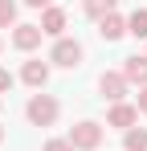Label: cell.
Wrapping results in <instances>:
<instances>
[{
  "label": "cell",
  "instance_id": "cell-14",
  "mask_svg": "<svg viewBox=\"0 0 147 151\" xmlns=\"http://www.w3.org/2000/svg\"><path fill=\"white\" fill-rule=\"evenodd\" d=\"M0 29H17V0H0Z\"/></svg>",
  "mask_w": 147,
  "mask_h": 151
},
{
  "label": "cell",
  "instance_id": "cell-13",
  "mask_svg": "<svg viewBox=\"0 0 147 151\" xmlns=\"http://www.w3.org/2000/svg\"><path fill=\"white\" fill-rule=\"evenodd\" d=\"M119 8V0H82V12L90 17V21H102L106 12H115Z\"/></svg>",
  "mask_w": 147,
  "mask_h": 151
},
{
  "label": "cell",
  "instance_id": "cell-20",
  "mask_svg": "<svg viewBox=\"0 0 147 151\" xmlns=\"http://www.w3.org/2000/svg\"><path fill=\"white\" fill-rule=\"evenodd\" d=\"M0 53H4V37H0Z\"/></svg>",
  "mask_w": 147,
  "mask_h": 151
},
{
  "label": "cell",
  "instance_id": "cell-17",
  "mask_svg": "<svg viewBox=\"0 0 147 151\" xmlns=\"http://www.w3.org/2000/svg\"><path fill=\"white\" fill-rule=\"evenodd\" d=\"M135 110L147 114V86H139V94H135Z\"/></svg>",
  "mask_w": 147,
  "mask_h": 151
},
{
  "label": "cell",
  "instance_id": "cell-8",
  "mask_svg": "<svg viewBox=\"0 0 147 151\" xmlns=\"http://www.w3.org/2000/svg\"><path fill=\"white\" fill-rule=\"evenodd\" d=\"M135 123H139V110H135V102H110V106H106V123H102V127L131 131Z\"/></svg>",
  "mask_w": 147,
  "mask_h": 151
},
{
  "label": "cell",
  "instance_id": "cell-19",
  "mask_svg": "<svg viewBox=\"0 0 147 151\" xmlns=\"http://www.w3.org/2000/svg\"><path fill=\"white\" fill-rule=\"evenodd\" d=\"M4 135H8V131H4V127H0V143H4Z\"/></svg>",
  "mask_w": 147,
  "mask_h": 151
},
{
  "label": "cell",
  "instance_id": "cell-18",
  "mask_svg": "<svg viewBox=\"0 0 147 151\" xmlns=\"http://www.w3.org/2000/svg\"><path fill=\"white\" fill-rule=\"evenodd\" d=\"M21 4H24V8H37V12H45L49 4H57V0H21Z\"/></svg>",
  "mask_w": 147,
  "mask_h": 151
},
{
  "label": "cell",
  "instance_id": "cell-16",
  "mask_svg": "<svg viewBox=\"0 0 147 151\" xmlns=\"http://www.w3.org/2000/svg\"><path fill=\"white\" fill-rule=\"evenodd\" d=\"M12 86H17V74H8V70L0 65V98H4V94H8Z\"/></svg>",
  "mask_w": 147,
  "mask_h": 151
},
{
  "label": "cell",
  "instance_id": "cell-2",
  "mask_svg": "<svg viewBox=\"0 0 147 151\" xmlns=\"http://www.w3.org/2000/svg\"><path fill=\"white\" fill-rule=\"evenodd\" d=\"M49 65H57V70H78L82 61H86V49H82V41L78 37H57L53 45H49Z\"/></svg>",
  "mask_w": 147,
  "mask_h": 151
},
{
  "label": "cell",
  "instance_id": "cell-10",
  "mask_svg": "<svg viewBox=\"0 0 147 151\" xmlns=\"http://www.w3.org/2000/svg\"><path fill=\"white\" fill-rule=\"evenodd\" d=\"M119 74L131 82V86H147V53H131V57H122Z\"/></svg>",
  "mask_w": 147,
  "mask_h": 151
},
{
  "label": "cell",
  "instance_id": "cell-1",
  "mask_svg": "<svg viewBox=\"0 0 147 151\" xmlns=\"http://www.w3.org/2000/svg\"><path fill=\"white\" fill-rule=\"evenodd\" d=\"M24 119H29V127H57L61 102L53 98V94H45V90H33L29 102H24Z\"/></svg>",
  "mask_w": 147,
  "mask_h": 151
},
{
  "label": "cell",
  "instance_id": "cell-7",
  "mask_svg": "<svg viewBox=\"0 0 147 151\" xmlns=\"http://www.w3.org/2000/svg\"><path fill=\"white\" fill-rule=\"evenodd\" d=\"M37 29L45 33L49 41H57V37H66V29H70V12H66L61 4H49L45 12H41V21H37Z\"/></svg>",
  "mask_w": 147,
  "mask_h": 151
},
{
  "label": "cell",
  "instance_id": "cell-3",
  "mask_svg": "<svg viewBox=\"0 0 147 151\" xmlns=\"http://www.w3.org/2000/svg\"><path fill=\"white\" fill-rule=\"evenodd\" d=\"M66 139L74 143V151H98V147H102V139H106V127L94 123V119H82V123L70 127Z\"/></svg>",
  "mask_w": 147,
  "mask_h": 151
},
{
  "label": "cell",
  "instance_id": "cell-15",
  "mask_svg": "<svg viewBox=\"0 0 147 151\" xmlns=\"http://www.w3.org/2000/svg\"><path fill=\"white\" fill-rule=\"evenodd\" d=\"M41 151H74V143L66 139V135H53V139H45V147Z\"/></svg>",
  "mask_w": 147,
  "mask_h": 151
},
{
  "label": "cell",
  "instance_id": "cell-12",
  "mask_svg": "<svg viewBox=\"0 0 147 151\" xmlns=\"http://www.w3.org/2000/svg\"><path fill=\"white\" fill-rule=\"evenodd\" d=\"M122 151H147V127H131V131H122Z\"/></svg>",
  "mask_w": 147,
  "mask_h": 151
},
{
  "label": "cell",
  "instance_id": "cell-9",
  "mask_svg": "<svg viewBox=\"0 0 147 151\" xmlns=\"http://www.w3.org/2000/svg\"><path fill=\"white\" fill-rule=\"evenodd\" d=\"M98 37H102L106 45H115V41L127 37V17H122L119 8H115V12H106V17L98 21Z\"/></svg>",
  "mask_w": 147,
  "mask_h": 151
},
{
  "label": "cell",
  "instance_id": "cell-5",
  "mask_svg": "<svg viewBox=\"0 0 147 151\" xmlns=\"http://www.w3.org/2000/svg\"><path fill=\"white\" fill-rule=\"evenodd\" d=\"M98 94H102L106 102H127L131 82H127L119 70H102V74H98Z\"/></svg>",
  "mask_w": 147,
  "mask_h": 151
},
{
  "label": "cell",
  "instance_id": "cell-21",
  "mask_svg": "<svg viewBox=\"0 0 147 151\" xmlns=\"http://www.w3.org/2000/svg\"><path fill=\"white\" fill-rule=\"evenodd\" d=\"M0 110H4V98H0Z\"/></svg>",
  "mask_w": 147,
  "mask_h": 151
},
{
  "label": "cell",
  "instance_id": "cell-6",
  "mask_svg": "<svg viewBox=\"0 0 147 151\" xmlns=\"http://www.w3.org/2000/svg\"><path fill=\"white\" fill-rule=\"evenodd\" d=\"M49 74H53V65H49V61H41V57H29V61H21V74H17V82H24L29 90H45V86H49Z\"/></svg>",
  "mask_w": 147,
  "mask_h": 151
},
{
  "label": "cell",
  "instance_id": "cell-4",
  "mask_svg": "<svg viewBox=\"0 0 147 151\" xmlns=\"http://www.w3.org/2000/svg\"><path fill=\"white\" fill-rule=\"evenodd\" d=\"M8 41H12V49H17V53H29V57H33V53L41 49L45 33H41V29L33 25V21H24V25H17L12 33H8Z\"/></svg>",
  "mask_w": 147,
  "mask_h": 151
},
{
  "label": "cell",
  "instance_id": "cell-11",
  "mask_svg": "<svg viewBox=\"0 0 147 151\" xmlns=\"http://www.w3.org/2000/svg\"><path fill=\"white\" fill-rule=\"evenodd\" d=\"M127 37H135V41H147V8H135V12H127Z\"/></svg>",
  "mask_w": 147,
  "mask_h": 151
}]
</instances>
